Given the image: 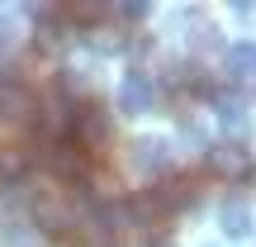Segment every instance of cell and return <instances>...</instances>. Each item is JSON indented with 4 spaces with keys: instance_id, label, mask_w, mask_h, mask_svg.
Masks as SVG:
<instances>
[{
    "instance_id": "1",
    "label": "cell",
    "mask_w": 256,
    "mask_h": 247,
    "mask_svg": "<svg viewBox=\"0 0 256 247\" xmlns=\"http://www.w3.org/2000/svg\"><path fill=\"white\" fill-rule=\"evenodd\" d=\"M28 214H34V223H43L48 233L76 242V214H72V204H66V185H38L34 200H28Z\"/></svg>"
},
{
    "instance_id": "2",
    "label": "cell",
    "mask_w": 256,
    "mask_h": 247,
    "mask_svg": "<svg viewBox=\"0 0 256 247\" xmlns=\"http://www.w3.org/2000/svg\"><path fill=\"white\" fill-rule=\"evenodd\" d=\"M72 133H76L72 143L81 147L86 157H90V152H100V147L110 143V114H104V105H95V100H86L81 110L72 114Z\"/></svg>"
},
{
    "instance_id": "3",
    "label": "cell",
    "mask_w": 256,
    "mask_h": 247,
    "mask_svg": "<svg viewBox=\"0 0 256 247\" xmlns=\"http://www.w3.org/2000/svg\"><path fill=\"white\" fill-rule=\"evenodd\" d=\"M34 114H38L34 91H28L24 81H14V76H5V81H0V119L5 124H24V119H34Z\"/></svg>"
},
{
    "instance_id": "4",
    "label": "cell",
    "mask_w": 256,
    "mask_h": 247,
    "mask_svg": "<svg viewBox=\"0 0 256 247\" xmlns=\"http://www.w3.org/2000/svg\"><path fill=\"white\" fill-rule=\"evenodd\" d=\"M209 171H218L223 181H247L252 176V152L242 143H218V147H209Z\"/></svg>"
},
{
    "instance_id": "5",
    "label": "cell",
    "mask_w": 256,
    "mask_h": 247,
    "mask_svg": "<svg viewBox=\"0 0 256 247\" xmlns=\"http://www.w3.org/2000/svg\"><path fill=\"white\" fill-rule=\"evenodd\" d=\"M48 166H52L57 181H72V185H81L86 176H90V157H86L76 143H57L52 152H48Z\"/></svg>"
},
{
    "instance_id": "6",
    "label": "cell",
    "mask_w": 256,
    "mask_h": 247,
    "mask_svg": "<svg viewBox=\"0 0 256 247\" xmlns=\"http://www.w3.org/2000/svg\"><path fill=\"white\" fill-rule=\"evenodd\" d=\"M119 110L124 114H147L152 110V81L142 72H128L124 86H119Z\"/></svg>"
},
{
    "instance_id": "7",
    "label": "cell",
    "mask_w": 256,
    "mask_h": 247,
    "mask_svg": "<svg viewBox=\"0 0 256 247\" xmlns=\"http://www.w3.org/2000/svg\"><path fill=\"white\" fill-rule=\"evenodd\" d=\"M166 162H171V147H166L162 138H142V143H133V171L156 176V171H166Z\"/></svg>"
},
{
    "instance_id": "8",
    "label": "cell",
    "mask_w": 256,
    "mask_h": 247,
    "mask_svg": "<svg viewBox=\"0 0 256 247\" xmlns=\"http://www.w3.org/2000/svg\"><path fill=\"white\" fill-rule=\"evenodd\" d=\"M152 190H156V200H162V209H166V214H176L180 204H190V200H194V181H190V176H171V181L152 185Z\"/></svg>"
},
{
    "instance_id": "9",
    "label": "cell",
    "mask_w": 256,
    "mask_h": 247,
    "mask_svg": "<svg viewBox=\"0 0 256 247\" xmlns=\"http://www.w3.org/2000/svg\"><path fill=\"white\" fill-rule=\"evenodd\" d=\"M223 67H228L232 81H247V76H256V43H238V48L228 53V62H223Z\"/></svg>"
},
{
    "instance_id": "10",
    "label": "cell",
    "mask_w": 256,
    "mask_h": 247,
    "mask_svg": "<svg viewBox=\"0 0 256 247\" xmlns=\"http://www.w3.org/2000/svg\"><path fill=\"white\" fill-rule=\"evenodd\" d=\"M218 219H223V233H228V238H247V233H252V209H247V204H238V200L223 204Z\"/></svg>"
},
{
    "instance_id": "11",
    "label": "cell",
    "mask_w": 256,
    "mask_h": 247,
    "mask_svg": "<svg viewBox=\"0 0 256 247\" xmlns=\"http://www.w3.org/2000/svg\"><path fill=\"white\" fill-rule=\"evenodd\" d=\"M62 15H66V19H76V24H100L110 10H104V5H66Z\"/></svg>"
},
{
    "instance_id": "12",
    "label": "cell",
    "mask_w": 256,
    "mask_h": 247,
    "mask_svg": "<svg viewBox=\"0 0 256 247\" xmlns=\"http://www.w3.org/2000/svg\"><path fill=\"white\" fill-rule=\"evenodd\" d=\"M119 15H124V19H142L147 5H119Z\"/></svg>"
},
{
    "instance_id": "13",
    "label": "cell",
    "mask_w": 256,
    "mask_h": 247,
    "mask_svg": "<svg viewBox=\"0 0 256 247\" xmlns=\"http://www.w3.org/2000/svg\"><path fill=\"white\" fill-rule=\"evenodd\" d=\"M152 247H171V242H152Z\"/></svg>"
}]
</instances>
